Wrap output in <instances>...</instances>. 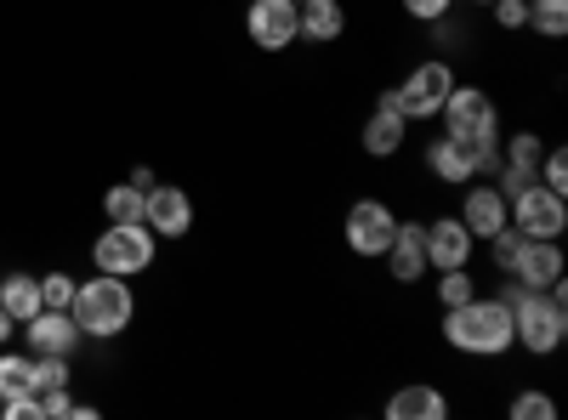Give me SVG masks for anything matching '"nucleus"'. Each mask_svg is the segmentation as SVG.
<instances>
[{"instance_id": "nucleus-30", "label": "nucleus", "mask_w": 568, "mask_h": 420, "mask_svg": "<svg viewBox=\"0 0 568 420\" xmlns=\"http://www.w3.org/2000/svg\"><path fill=\"white\" fill-rule=\"evenodd\" d=\"M551 414H557V403L546 392H517L511 398V420H551Z\"/></svg>"}, {"instance_id": "nucleus-16", "label": "nucleus", "mask_w": 568, "mask_h": 420, "mask_svg": "<svg viewBox=\"0 0 568 420\" xmlns=\"http://www.w3.org/2000/svg\"><path fill=\"white\" fill-rule=\"evenodd\" d=\"M347 34V7L342 0H296V40L329 45Z\"/></svg>"}, {"instance_id": "nucleus-27", "label": "nucleus", "mask_w": 568, "mask_h": 420, "mask_svg": "<svg viewBox=\"0 0 568 420\" xmlns=\"http://www.w3.org/2000/svg\"><path fill=\"white\" fill-rule=\"evenodd\" d=\"M535 176L546 182L551 194H562V199H568V154H562V148H546V154H540V165H535Z\"/></svg>"}, {"instance_id": "nucleus-25", "label": "nucleus", "mask_w": 568, "mask_h": 420, "mask_svg": "<svg viewBox=\"0 0 568 420\" xmlns=\"http://www.w3.org/2000/svg\"><path fill=\"white\" fill-rule=\"evenodd\" d=\"M524 239H529V233H524V227H511V222L489 233V256H495L500 273H511V262H517V250H524Z\"/></svg>"}, {"instance_id": "nucleus-11", "label": "nucleus", "mask_w": 568, "mask_h": 420, "mask_svg": "<svg viewBox=\"0 0 568 420\" xmlns=\"http://www.w3.org/2000/svg\"><path fill=\"white\" fill-rule=\"evenodd\" d=\"M471 250H478V239L466 233L460 216H444V222H426V267H471Z\"/></svg>"}, {"instance_id": "nucleus-1", "label": "nucleus", "mask_w": 568, "mask_h": 420, "mask_svg": "<svg viewBox=\"0 0 568 420\" xmlns=\"http://www.w3.org/2000/svg\"><path fill=\"white\" fill-rule=\"evenodd\" d=\"M500 301L511 307V347H524L535 358L562 347V336H568V290H562V278L546 285V290H529V285H517V278L506 273Z\"/></svg>"}, {"instance_id": "nucleus-8", "label": "nucleus", "mask_w": 568, "mask_h": 420, "mask_svg": "<svg viewBox=\"0 0 568 420\" xmlns=\"http://www.w3.org/2000/svg\"><path fill=\"white\" fill-rule=\"evenodd\" d=\"M245 34L262 52H284L296 45V0H245Z\"/></svg>"}, {"instance_id": "nucleus-22", "label": "nucleus", "mask_w": 568, "mask_h": 420, "mask_svg": "<svg viewBox=\"0 0 568 420\" xmlns=\"http://www.w3.org/2000/svg\"><path fill=\"white\" fill-rule=\"evenodd\" d=\"M529 29L546 34V40H562L568 34V0H535V7H529Z\"/></svg>"}, {"instance_id": "nucleus-12", "label": "nucleus", "mask_w": 568, "mask_h": 420, "mask_svg": "<svg viewBox=\"0 0 568 420\" xmlns=\"http://www.w3.org/2000/svg\"><path fill=\"white\" fill-rule=\"evenodd\" d=\"M23 336H29V347H34V352L69 358V352L80 347V324H74V313H69V307H40V313L23 324Z\"/></svg>"}, {"instance_id": "nucleus-19", "label": "nucleus", "mask_w": 568, "mask_h": 420, "mask_svg": "<svg viewBox=\"0 0 568 420\" xmlns=\"http://www.w3.org/2000/svg\"><path fill=\"white\" fill-rule=\"evenodd\" d=\"M0 313L18 318V324H29V318L40 313V278H29V273L0 278Z\"/></svg>"}, {"instance_id": "nucleus-24", "label": "nucleus", "mask_w": 568, "mask_h": 420, "mask_svg": "<svg viewBox=\"0 0 568 420\" xmlns=\"http://www.w3.org/2000/svg\"><path fill=\"white\" fill-rule=\"evenodd\" d=\"M40 414H45V420H91L98 409H91V403H74L69 387H52V392H40Z\"/></svg>"}, {"instance_id": "nucleus-3", "label": "nucleus", "mask_w": 568, "mask_h": 420, "mask_svg": "<svg viewBox=\"0 0 568 420\" xmlns=\"http://www.w3.org/2000/svg\"><path fill=\"white\" fill-rule=\"evenodd\" d=\"M69 313H74V324H80V336H98V341H109V336H125V324L136 318L131 278L98 273L91 285H80V290H74Z\"/></svg>"}, {"instance_id": "nucleus-23", "label": "nucleus", "mask_w": 568, "mask_h": 420, "mask_svg": "<svg viewBox=\"0 0 568 420\" xmlns=\"http://www.w3.org/2000/svg\"><path fill=\"white\" fill-rule=\"evenodd\" d=\"M540 154H546V143H540L535 131H517L511 143H500V165H517V171H535Z\"/></svg>"}, {"instance_id": "nucleus-4", "label": "nucleus", "mask_w": 568, "mask_h": 420, "mask_svg": "<svg viewBox=\"0 0 568 420\" xmlns=\"http://www.w3.org/2000/svg\"><path fill=\"white\" fill-rule=\"evenodd\" d=\"M154 227L149 222H109V233L98 245H91V262H98V273H114V278H136L154 267Z\"/></svg>"}, {"instance_id": "nucleus-7", "label": "nucleus", "mask_w": 568, "mask_h": 420, "mask_svg": "<svg viewBox=\"0 0 568 420\" xmlns=\"http://www.w3.org/2000/svg\"><path fill=\"white\" fill-rule=\"evenodd\" d=\"M393 233H398V216H393V205H382V199H358V205L347 211V222H342V239H347L353 256H364V262L387 256Z\"/></svg>"}, {"instance_id": "nucleus-36", "label": "nucleus", "mask_w": 568, "mask_h": 420, "mask_svg": "<svg viewBox=\"0 0 568 420\" xmlns=\"http://www.w3.org/2000/svg\"><path fill=\"white\" fill-rule=\"evenodd\" d=\"M529 7H535V0H529Z\"/></svg>"}, {"instance_id": "nucleus-5", "label": "nucleus", "mask_w": 568, "mask_h": 420, "mask_svg": "<svg viewBox=\"0 0 568 420\" xmlns=\"http://www.w3.org/2000/svg\"><path fill=\"white\" fill-rule=\"evenodd\" d=\"M449 91H455V63L426 58V63L409 69V80L393 91V98H398V114H404V120H438V109H444Z\"/></svg>"}, {"instance_id": "nucleus-15", "label": "nucleus", "mask_w": 568, "mask_h": 420, "mask_svg": "<svg viewBox=\"0 0 568 420\" xmlns=\"http://www.w3.org/2000/svg\"><path fill=\"white\" fill-rule=\"evenodd\" d=\"M511 278H517V285H529V290L557 285V278H562L557 239H524V250H517V262H511Z\"/></svg>"}, {"instance_id": "nucleus-31", "label": "nucleus", "mask_w": 568, "mask_h": 420, "mask_svg": "<svg viewBox=\"0 0 568 420\" xmlns=\"http://www.w3.org/2000/svg\"><path fill=\"white\" fill-rule=\"evenodd\" d=\"M489 12H495V23L500 29H529V0H489Z\"/></svg>"}, {"instance_id": "nucleus-21", "label": "nucleus", "mask_w": 568, "mask_h": 420, "mask_svg": "<svg viewBox=\"0 0 568 420\" xmlns=\"http://www.w3.org/2000/svg\"><path fill=\"white\" fill-rule=\"evenodd\" d=\"M142 188H131V182H114V188L103 194V216L109 222H142Z\"/></svg>"}, {"instance_id": "nucleus-28", "label": "nucleus", "mask_w": 568, "mask_h": 420, "mask_svg": "<svg viewBox=\"0 0 568 420\" xmlns=\"http://www.w3.org/2000/svg\"><path fill=\"white\" fill-rule=\"evenodd\" d=\"M52 387H69V358L34 352V392H52Z\"/></svg>"}, {"instance_id": "nucleus-9", "label": "nucleus", "mask_w": 568, "mask_h": 420, "mask_svg": "<svg viewBox=\"0 0 568 420\" xmlns=\"http://www.w3.org/2000/svg\"><path fill=\"white\" fill-rule=\"evenodd\" d=\"M142 222L154 227V239H182L187 227H194V199L171 182H154L149 199H142Z\"/></svg>"}, {"instance_id": "nucleus-14", "label": "nucleus", "mask_w": 568, "mask_h": 420, "mask_svg": "<svg viewBox=\"0 0 568 420\" xmlns=\"http://www.w3.org/2000/svg\"><path fill=\"white\" fill-rule=\"evenodd\" d=\"M382 262H387V273L398 278V285H415V278L426 273V222H398Z\"/></svg>"}, {"instance_id": "nucleus-32", "label": "nucleus", "mask_w": 568, "mask_h": 420, "mask_svg": "<svg viewBox=\"0 0 568 420\" xmlns=\"http://www.w3.org/2000/svg\"><path fill=\"white\" fill-rule=\"evenodd\" d=\"M0 414H7V420H45V414H40V392H18V398H0Z\"/></svg>"}, {"instance_id": "nucleus-10", "label": "nucleus", "mask_w": 568, "mask_h": 420, "mask_svg": "<svg viewBox=\"0 0 568 420\" xmlns=\"http://www.w3.org/2000/svg\"><path fill=\"white\" fill-rule=\"evenodd\" d=\"M404 136H409V120L398 114V98H393V91H382V103H375V114L364 120L358 143H364L369 160H393V154L404 148Z\"/></svg>"}, {"instance_id": "nucleus-33", "label": "nucleus", "mask_w": 568, "mask_h": 420, "mask_svg": "<svg viewBox=\"0 0 568 420\" xmlns=\"http://www.w3.org/2000/svg\"><path fill=\"white\" fill-rule=\"evenodd\" d=\"M404 12L420 18V23H444L455 12V0H404Z\"/></svg>"}, {"instance_id": "nucleus-18", "label": "nucleus", "mask_w": 568, "mask_h": 420, "mask_svg": "<svg viewBox=\"0 0 568 420\" xmlns=\"http://www.w3.org/2000/svg\"><path fill=\"white\" fill-rule=\"evenodd\" d=\"M426 171H433L438 182H471V176H478L455 136H433V143H426Z\"/></svg>"}, {"instance_id": "nucleus-26", "label": "nucleus", "mask_w": 568, "mask_h": 420, "mask_svg": "<svg viewBox=\"0 0 568 420\" xmlns=\"http://www.w3.org/2000/svg\"><path fill=\"white\" fill-rule=\"evenodd\" d=\"M471 296H478V285H471L466 267H444V273H438V301H444V307H460V301H471Z\"/></svg>"}, {"instance_id": "nucleus-20", "label": "nucleus", "mask_w": 568, "mask_h": 420, "mask_svg": "<svg viewBox=\"0 0 568 420\" xmlns=\"http://www.w3.org/2000/svg\"><path fill=\"white\" fill-rule=\"evenodd\" d=\"M18 392H34V358L0 352V398H18Z\"/></svg>"}, {"instance_id": "nucleus-29", "label": "nucleus", "mask_w": 568, "mask_h": 420, "mask_svg": "<svg viewBox=\"0 0 568 420\" xmlns=\"http://www.w3.org/2000/svg\"><path fill=\"white\" fill-rule=\"evenodd\" d=\"M74 290H80V285H74L69 273H45V278H40V307H69Z\"/></svg>"}, {"instance_id": "nucleus-6", "label": "nucleus", "mask_w": 568, "mask_h": 420, "mask_svg": "<svg viewBox=\"0 0 568 420\" xmlns=\"http://www.w3.org/2000/svg\"><path fill=\"white\" fill-rule=\"evenodd\" d=\"M506 216H511V227H524L529 239H562L568 233V199L551 194L546 182H529L524 194H511Z\"/></svg>"}, {"instance_id": "nucleus-13", "label": "nucleus", "mask_w": 568, "mask_h": 420, "mask_svg": "<svg viewBox=\"0 0 568 420\" xmlns=\"http://www.w3.org/2000/svg\"><path fill=\"white\" fill-rule=\"evenodd\" d=\"M460 222H466L471 239H489L495 227L511 222V216H506V194L495 188V182H478V176H471V188H466V199H460Z\"/></svg>"}, {"instance_id": "nucleus-34", "label": "nucleus", "mask_w": 568, "mask_h": 420, "mask_svg": "<svg viewBox=\"0 0 568 420\" xmlns=\"http://www.w3.org/2000/svg\"><path fill=\"white\" fill-rule=\"evenodd\" d=\"M12 330H18V318H7V313H0V347L12 341Z\"/></svg>"}, {"instance_id": "nucleus-17", "label": "nucleus", "mask_w": 568, "mask_h": 420, "mask_svg": "<svg viewBox=\"0 0 568 420\" xmlns=\"http://www.w3.org/2000/svg\"><path fill=\"white\" fill-rule=\"evenodd\" d=\"M382 414H387V420H444V414H449V398H444L433 381H409V387H398V392L382 403Z\"/></svg>"}, {"instance_id": "nucleus-35", "label": "nucleus", "mask_w": 568, "mask_h": 420, "mask_svg": "<svg viewBox=\"0 0 568 420\" xmlns=\"http://www.w3.org/2000/svg\"><path fill=\"white\" fill-rule=\"evenodd\" d=\"M471 7H489V0H471Z\"/></svg>"}, {"instance_id": "nucleus-2", "label": "nucleus", "mask_w": 568, "mask_h": 420, "mask_svg": "<svg viewBox=\"0 0 568 420\" xmlns=\"http://www.w3.org/2000/svg\"><path fill=\"white\" fill-rule=\"evenodd\" d=\"M444 341L471 358L511 352V307L500 296H471L460 307H444Z\"/></svg>"}]
</instances>
